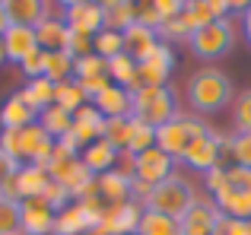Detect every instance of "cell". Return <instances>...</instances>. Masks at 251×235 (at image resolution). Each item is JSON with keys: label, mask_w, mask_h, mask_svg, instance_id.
<instances>
[{"label": "cell", "mask_w": 251, "mask_h": 235, "mask_svg": "<svg viewBox=\"0 0 251 235\" xmlns=\"http://www.w3.org/2000/svg\"><path fill=\"white\" fill-rule=\"evenodd\" d=\"M127 134H130V118H108V121H105L102 140H108L115 149L124 153V146H127Z\"/></svg>", "instance_id": "obj_38"}, {"label": "cell", "mask_w": 251, "mask_h": 235, "mask_svg": "<svg viewBox=\"0 0 251 235\" xmlns=\"http://www.w3.org/2000/svg\"><path fill=\"white\" fill-rule=\"evenodd\" d=\"M92 38H96V35H83V32H70L67 51L74 54V61H76V57H86V54H92Z\"/></svg>", "instance_id": "obj_43"}, {"label": "cell", "mask_w": 251, "mask_h": 235, "mask_svg": "<svg viewBox=\"0 0 251 235\" xmlns=\"http://www.w3.org/2000/svg\"><path fill=\"white\" fill-rule=\"evenodd\" d=\"M92 226H99L96 216L86 213V207L74 200V204H67L64 210H57L54 232H51V235H83V232H89Z\"/></svg>", "instance_id": "obj_22"}, {"label": "cell", "mask_w": 251, "mask_h": 235, "mask_svg": "<svg viewBox=\"0 0 251 235\" xmlns=\"http://www.w3.org/2000/svg\"><path fill=\"white\" fill-rule=\"evenodd\" d=\"M220 216H223L220 207L210 197H197L194 204H191V210L178 219V226H181V235H213Z\"/></svg>", "instance_id": "obj_13"}, {"label": "cell", "mask_w": 251, "mask_h": 235, "mask_svg": "<svg viewBox=\"0 0 251 235\" xmlns=\"http://www.w3.org/2000/svg\"><path fill=\"white\" fill-rule=\"evenodd\" d=\"M61 16L67 19L70 32H83V35H99L105 29V13L102 3L96 0H70L61 6Z\"/></svg>", "instance_id": "obj_9"}, {"label": "cell", "mask_w": 251, "mask_h": 235, "mask_svg": "<svg viewBox=\"0 0 251 235\" xmlns=\"http://www.w3.org/2000/svg\"><path fill=\"white\" fill-rule=\"evenodd\" d=\"M38 124L45 127V134H48L51 140H61V137H67V134H70L74 115H70V112H64L61 105H51V108H45V112L38 115Z\"/></svg>", "instance_id": "obj_30"}, {"label": "cell", "mask_w": 251, "mask_h": 235, "mask_svg": "<svg viewBox=\"0 0 251 235\" xmlns=\"http://www.w3.org/2000/svg\"><path fill=\"white\" fill-rule=\"evenodd\" d=\"M10 29V19H6V6H3V0H0V35Z\"/></svg>", "instance_id": "obj_48"}, {"label": "cell", "mask_w": 251, "mask_h": 235, "mask_svg": "<svg viewBox=\"0 0 251 235\" xmlns=\"http://www.w3.org/2000/svg\"><path fill=\"white\" fill-rule=\"evenodd\" d=\"M137 235H181V226H178V219L166 216V213L143 210V219H140Z\"/></svg>", "instance_id": "obj_32"}, {"label": "cell", "mask_w": 251, "mask_h": 235, "mask_svg": "<svg viewBox=\"0 0 251 235\" xmlns=\"http://www.w3.org/2000/svg\"><path fill=\"white\" fill-rule=\"evenodd\" d=\"M102 134H105V118L99 115V108L92 105V102H89V105H83L80 112H74L70 137L80 143V153H83V146H89V143L102 140Z\"/></svg>", "instance_id": "obj_16"}, {"label": "cell", "mask_w": 251, "mask_h": 235, "mask_svg": "<svg viewBox=\"0 0 251 235\" xmlns=\"http://www.w3.org/2000/svg\"><path fill=\"white\" fill-rule=\"evenodd\" d=\"M108 80L115 86L127 89V93H137L140 89V73H137V61L130 54H118L108 61Z\"/></svg>", "instance_id": "obj_27"}, {"label": "cell", "mask_w": 251, "mask_h": 235, "mask_svg": "<svg viewBox=\"0 0 251 235\" xmlns=\"http://www.w3.org/2000/svg\"><path fill=\"white\" fill-rule=\"evenodd\" d=\"M229 153H232V165L251 168V130L229 134Z\"/></svg>", "instance_id": "obj_37"}, {"label": "cell", "mask_w": 251, "mask_h": 235, "mask_svg": "<svg viewBox=\"0 0 251 235\" xmlns=\"http://www.w3.org/2000/svg\"><path fill=\"white\" fill-rule=\"evenodd\" d=\"M96 194L102 197L105 207H118V204H127L134 200L130 194V175L124 172H105V175H96Z\"/></svg>", "instance_id": "obj_18"}, {"label": "cell", "mask_w": 251, "mask_h": 235, "mask_svg": "<svg viewBox=\"0 0 251 235\" xmlns=\"http://www.w3.org/2000/svg\"><path fill=\"white\" fill-rule=\"evenodd\" d=\"M92 54H99L102 61H111V57L124 54V38H121V32L102 29L96 38H92Z\"/></svg>", "instance_id": "obj_35"}, {"label": "cell", "mask_w": 251, "mask_h": 235, "mask_svg": "<svg viewBox=\"0 0 251 235\" xmlns=\"http://www.w3.org/2000/svg\"><path fill=\"white\" fill-rule=\"evenodd\" d=\"M54 143L48 134H45L42 124H29L23 130H0V149L10 156L19 165H48L51 153H54Z\"/></svg>", "instance_id": "obj_2"}, {"label": "cell", "mask_w": 251, "mask_h": 235, "mask_svg": "<svg viewBox=\"0 0 251 235\" xmlns=\"http://www.w3.org/2000/svg\"><path fill=\"white\" fill-rule=\"evenodd\" d=\"M143 210H147V207L137 204V200L108 207V210L102 213V219H99V226H102L108 235H137L140 219H143Z\"/></svg>", "instance_id": "obj_11"}, {"label": "cell", "mask_w": 251, "mask_h": 235, "mask_svg": "<svg viewBox=\"0 0 251 235\" xmlns=\"http://www.w3.org/2000/svg\"><path fill=\"white\" fill-rule=\"evenodd\" d=\"M134 99V115L137 121H147L150 127H162L178 115V95L172 86H140L130 93Z\"/></svg>", "instance_id": "obj_6"}, {"label": "cell", "mask_w": 251, "mask_h": 235, "mask_svg": "<svg viewBox=\"0 0 251 235\" xmlns=\"http://www.w3.org/2000/svg\"><path fill=\"white\" fill-rule=\"evenodd\" d=\"M232 118H235V130H251V89L235 93Z\"/></svg>", "instance_id": "obj_39"}, {"label": "cell", "mask_w": 251, "mask_h": 235, "mask_svg": "<svg viewBox=\"0 0 251 235\" xmlns=\"http://www.w3.org/2000/svg\"><path fill=\"white\" fill-rule=\"evenodd\" d=\"M213 235H251V223L248 219H229V216H220Z\"/></svg>", "instance_id": "obj_42"}, {"label": "cell", "mask_w": 251, "mask_h": 235, "mask_svg": "<svg viewBox=\"0 0 251 235\" xmlns=\"http://www.w3.org/2000/svg\"><path fill=\"white\" fill-rule=\"evenodd\" d=\"M6 64V48H3V38H0V67Z\"/></svg>", "instance_id": "obj_50"}, {"label": "cell", "mask_w": 251, "mask_h": 235, "mask_svg": "<svg viewBox=\"0 0 251 235\" xmlns=\"http://www.w3.org/2000/svg\"><path fill=\"white\" fill-rule=\"evenodd\" d=\"M54 105H61L64 112H80L83 105H89V99H86L83 86L76 80H67V83H57V93H54Z\"/></svg>", "instance_id": "obj_33"}, {"label": "cell", "mask_w": 251, "mask_h": 235, "mask_svg": "<svg viewBox=\"0 0 251 235\" xmlns=\"http://www.w3.org/2000/svg\"><path fill=\"white\" fill-rule=\"evenodd\" d=\"M45 80L67 83L74 80V54L70 51H45Z\"/></svg>", "instance_id": "obj_29"}, {"label": "cell", "mask_w": 251, "mask_h": 235, "mask_svg": "<svg viewBox=\"0 0 251 235\" xmlns=\"http://www.w3.org/2000/svg\"><path fill=\"white\" fill-rule=\"evenodd\" d=\"M35 42L42 51H67L70 42V25L61 13H48L42 23L35 25Z\"/></svg>", "instance_id": "obj_17"}, {"label": "cell", "mask_w": 251, "mask_h": 235, "mask_svg": "<svg viewBox=\"0 0 251 235\" xmlns=\"http://www.w3.org/2000/svg\"><path fill=\"white\" fill-rule=\"evenodd\" d=\"M150 146H156V127H150L147 121L130 118V134H127V146H124V153H127V156H140V153H147Z\"/></svg>", "instance_id": "obj_31"}, {"label": "cell", "mask_w": 251, "mask_h": 235, "mask_svg": "<svg viewBox=\"0 0 251 235\" xmlns=\"http://www.w3.org/2000/svg\"><path fill=\"white\" fill-rule=\"evenodd\" d=\"M108 76V61H102L99 54H86L74 61V80L76 83H92V80H102Z\"/></svg>", "instance_id": "obj_34"}, {"label": "cell", "mask_w": 251, "mask_h": 235, "mask_svg": "<svg viewBox=\"0 0 251 235\" xmlns=\"http://www.w3.org/2000/svg\"><path fill=\"white\" fill-rule=\"evenodd\" d=\"M23 223H19V200L0 194V235H19Z\"/></svg>", "instance_id": "obj_36"}, {"label": "cell", "mask_w": 251, "mask_h": 235, "mask_svg": "<svg viewBox=\"0 0 251 235\" xmlns=\"http://www.w3.org/2000/svg\"><path fill=\"white\" fill-rule=\"evenodd\" d=\"M121 38H124V54H130L137 64L147 61V57L162 45L159 42V32L147 29V25H140V23H134L127 32H121Z\"/></svg>", "instance_id": "obj_21"}, {"label": "cell", "mask_w": 251, "mask_h": 235, "mask_svg": "<svg viewBox=\"0 0 251 235\" xmlns=\"http://www.w3.org/2000/svg\"><path fill=\"white\" fill-rule=\"evenodd\" d=\"M19 70L25 73V80H35V76H45V51L38 48L35 54H29L23 64H19Z\"/></svg>", "instance_id": "obj_44"}, {"label": "cell", "mask_w": 251, "mask_h": 235, "mask_svg": "<svg viewBox=\"0 0 251 235\" xmlns=\"http://www.w3.org/2000/svg\"><path fill=\"white\" fill-rule=\"evenodd\" d=\"M153 3H156V13L162 16V23H166V19L181 16V10H184V3H181V0H153Z\"/></svg>", "instance_id": "obj_46"}, {"label": "cell", "mask_w": 251, "mask_h": 235, "mask_svg": "<svg viewBox=\"0 0 251 235\" xmlns=\"http://www.w3.org/2000/svg\"><path fill=\"white\" fill-rule=\"evenodd\" d=\"M229 16H232V10H229L226 0H188L181 10V19L188 23L191 32L203 29L210 23H220V19H229Z\"/></svg>", "instance_id": "obj_15"}, {"label": "cell", "mask_w": 251, "mask_h": 235, "mask_svg": "<svg viewBox=\"0 0 251 235\" xmlns=\"http://www.w3.org/2000/svg\"><path fill=\"white\" fill-rule=\"evenodd\" d=\"M35 121H38V115L19 99V93L3 99V105H0V130H23Z\"/></svg>", "instance_id": "obj_25"}, {"label": "cell", "mask_w": 251, "mask_h": 235, "mask_svg": "<svg viewBox=\"0 0 251 235\" xmlns=\"http://www.w3.org/2000/svg\"><path fill=\"white\" fill-rule=\"evenodd\" d=\"M134 13H137V23H140V25H147V29L159 32L162 16L156 13V3H153V0H137V3H134Z\"/></svg>", "instance_id": "obj_40"}, {"label": "cell", "mask_w": 251, "mask_h": 235, "mask_svg": "<svg viewBox=\"0 0 251 235\" xmlns=\"http://www.w3.org/2000/svg\"><path fill=\"white\" fill-rule=\"evenodd\" d=\"M83 235H108V232H105L102 226H92V229H89V232H83Z\"/></svg>", "instance_id": "obj_49"}, {"label": "cell", "mask_w": 251, "mask_h": 235, "mask_svg": "<svg viewBox=\"0 0 251 235\" xmlns=\"http://www.w3.org/2000/svg\"><path fill=\"white\" fill-rule=\"evenodd\" d=\"M203 134H210V124L203 121V118L178 112L169 124L156 127V146H159L162 153H169L175 162H181V156L188 153V146Z\"/></svg>", "instance_id": "obj_4"}, {"label": "cell", "mask_w": 251, "mask_h": 235, "mask_svg": "<svg viewBox=\"0 0 251 235\" xmlns=\"http://www.w3.org/2000/svg\"><path fill=\"white\" fill-rule=\"evenodd\" d=\"M121 156L124 153L115 149L108 140H96V143H89V146H83L80 159H83V165L89 168L92 175H105V172H115V168H118Z\"/></svg>", "instance_id": "obj_20"}, {"label": "cell", "mask_w": 251, "mask_h": 235, "mask_svg": "<svg viewBox=\"0 0 251 235\" xmlns=\"http://www.w3.org/2000/svg\"><path fill=\"white\" fill-rule=\"evenodd\" d=\"M19 235H23V232H19Z\"/></svg>", "instance_id": "obj_51"}, {"label": "cell", "mask_w": 251, "mask_h": 235, "mask_svg": "<svg viewBox=\"0 0 251 235\" xmlns=\"http://www.w3.org/2000/svg\"><path fill=\"white\" fill-rule=\"evenodd\" d=\"M184 99H188L194 115H220L223 108H229L235 102V89L223 70L201 67L184 83Z\"/></svg>", "instance_id": "obj_1"}, {"label": "cell", "mask_w": 251, "mask_h": 235, "mask_svg": "<svg viewBox=\"0 0 251 235\" xmlns=\"http://www.w3.org/2000/svg\"><path fill=\"white\" fill-rule=\"evenodd\" d=\"M102 13H105V29H111V32H127L137 23V13L130 0H105Z\"/></svg>", "instance_id": "obj_28"}, {"label": "cell", "mask_w": 251, "mask_h": 235, "mask_svg": "<svg viewBox=\"0 0 251 235\" xmlns=\"http://www.w3.org/2000/svg\"><path fill=\"white\" fill-rule=\"evenodd\" d=\"M54 93H57V86H54L51 80L35 76V80H25V83H23V89H19V99H23L35 115H42L45 108L54 105Z\"/></svg>", "instance_id": "obj_26"}, {"label": "cell", "mask_w": 251, "mask_h": 235, "mask_svg": "<svg viewBox=\"0 0 251 235\" xmlns=\"http://www.w3.org/2000/svg\"><path fill=\"white\" fill-rule=\"evenodd\" d=\"M3 6L10 25H29V29H35L51 13V3H45V0H3Z\"/></svg>", "instance_id": "obj_23"}, {"label": "cell", "mask_w": 251, "mask_h": 235, "mask_svg": "<svg viewBox=\"0 0 251 235\" xmlns=\"http://www.w3.org/2000/svg\"><path fill=\"white\" fill-rule=\"evenodd\" d=\"M0 38H3V48H6V61L16 64V67L29 54H35V51H38L35 29H29V25H10V29H6Z\"/></svg>", "instance_id": "obj_19"}, {"label": "cell", "mask_w": 251, "mask_h": 235, "mask_svg": "<svg viewBox=\"0 0 251 235\" xmlns=\"http://www.w3.org/2000/svg\"><path fill=\"white\" fill-rule=\"evenodd\" d=\"M16 172H19V162H13L10 156L0 149V194L6 191V185L13 181V175H16Z\"/></svg>", "instance_id": "obj_45"}, {"label": "cell", "mask_w": 251, "mask_h": 235, "mask_svg": "<svg viewBox=\"0 0 251 235\" xmlns=\"http://www.w3.org/2000/svg\"><path fill=\"white\" fill-rule=\"evenodd\" d=\"M45 168H48V175H51V178H54L74 200H80L83 194H89L92 188H96V175H92L89 168L83 165L80 153L67 149L64 143H54V153H51V159H48V165H45Z\"/></svg>", "instance_id": "obj_3"}, {"label": "cell", "mask_w": 251, "mask_h": 235, "mask_svg": "<svg viewBox=\"0 0 251 235\" xmlns=\"http://www.w3.org/2000/svg\"><path fill=\"white\" fill-rule=\"evenodd\" d=\"M42 200H45V204L51 207V210H64L67 204H74V197H70V194L64 191V188L57 185L54 178H51V181H48V188L42 191Z\"/></svg>", "instance_id": "obj_41"}, {"label": "cell", "mask_w": 251, "mask_h": 235, "mask_svg": "<svg viewBox=\"0 0 251 235\" xmlns=\"http://www.w3.org/2000/svg\"><path fill=\"white\" fill-rule=\"evenodd\" d=\"M172 70H175V48L172 45H159L147 61L137 64L140 86H169Z\"/></svg>", "instance_id": "obj_10"}, {"label": "cell", "mask_w": 251, "mask_h": 235, "mask_svg": "<svg viewBox=\"0 0 251 235\" xmlns=\"http://www.w3.org/2000/svg\"><path fill=\"white\" fill-rule=\"evenodd\" d=\"M197 197H201V194L194 191L191 178H184L181 172H175L172 178H166L162 185H156L153 191H150V197H147L143 207L153 210V213H166V216H172V219H181Z\"/></svg>", "instance_id": "obj_5"}, {"label": "cell", "mask_w": 251, "mask_h": 235, "mask_svg": "<svg viewBox=\"0 0 251 235\" xmlns=\"http://www.w3.org/2000/svg\"><path fill=\"white\" fill-rule=\"evenodd\" d=\"M235 42H239V25L229 16V19H220V23H210L203 29H197L191 35L188 48L201 61H220V57H226L235 48Z\"/></svg>", "instance_id": "obj_7"}, {"label": "cell", "mask_w": 251, "mask_h": 235, "mask_svg": "<svg viewBox=\"0 0 251 235\" xmlns=\"http://www.w3.org/2000/svg\"><path fill=\"white\" fill-rule=\"evenodd\" d=\"M92 105L99 108V115H102L105 121H108V118H130L134 115V99H130V93L121 89V86H115V83H111L102 95H96Z\"/></svg>", "instance_id": "obj_24"}, {"label": "cell", "mask_w": 251, "mask_h": 235, "mask_svg": "<svg viewBox=\"0 0 251 235\" xmlns=\"http://www.w3.org/2000/svg\"><path fill=\"white\" fill-rule=\"evenodd\" d=\"M48 181H51V175H48V168H42V165H19V172L13 175V181L6 185V197H13V200H29V197H42V191L48 188Z\"/></svg>", "instance_id": "obj_14"}, {"label": "cell", "mask_w": 251, "mask_h": 235, "mask_svg": "<svg viewBox=\"0 0 251 235\" xmlns=\"http://www.w3.org/2000/svg\"><path fill=\"white\" fill-rule=\"evenodd\" d=\"M175 172H178V162L172 159L169 153H162L159 146H150L147 153L134 156V178L143 181V185H150V188L162 185V181L172 178Z\"/></svg>", "instance_id": "obj_8"}, {"label": "cell", "mask_w": 251, "mask_h": 235, "mask_svg": "<svg viewBox=\"0 0 251 235\" xmlns=\"http://www.w3.org/2000/svg\"><path fill=\"white\" fill-rule=\"evenodd\" d=\"M57 210H51L42 197L19 200V223H23V235H51L54 232Z\"/></svg>", "instance_id": "obj_12"}, {"label": "cell", "mask_w": 251, "mask_h": 235, "mask_svg": "<svg viewBox=\"0 0 251 235\" xmlns=\"http://www.w3.org/2000/svg\"><path fill=\"white\" fill-rule=\"evenodd\" d=\"M239 23H242V35H245V42H248V48H251V3H248V10L239 16Z\"/></svg>", "instance_id": "obj_47"}]
</instances>
